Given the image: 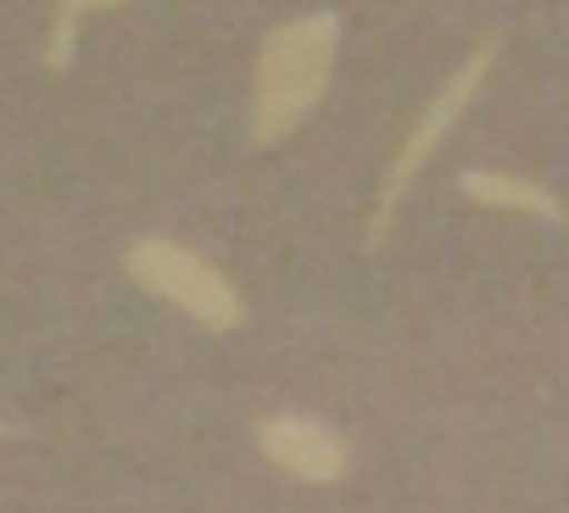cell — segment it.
<instances>
[{"label": "cell", "instance_id": "cell-3", "mask_svg": "<svg viewBox=\"0 0 569 513\" xmlns=\"http://www.w3.org/2000/svg\"><path fill=\"white\" fill-rule=\"evenodd\" d=\"M497 46L502 40H486V46H475L469 51V62L441 84V95L419 112V123L408 129V140L397 145V157H391V168H386V184H380V201H375V218H369V245H380L386 234H391V218H397V201L408 195V184L419 179V168L441 151V140L452 134V123L463 118V107L475 101V90H480V79H486V68L497 62Z\"/></svg>", "mask_w": 569, "mask_h": 513}, {"label": "cell", "instance_id": "cell-1", "mask_svg": "<svg viewBox=\"0 0 569 513\" xmlns=\"http://www.w3.org/2000/svg\"><path fill=\"white\" fill-rule=\"evenodd\" d=\"M336 51H341L336 12L291 18V23H279L257 46V68H251V145H273V140L302 129V118L330 90Z\"/></svg>", "mask_w": 569, "mask_h": 513}, {"label": "cell", "instance_id": "cell-4", "mask_svg": "<svg viewBox=\"0 0 569 513\" xmlns=\"http://www.w3.org/2000/svg\"><path fill=\"white\" fill-rule=\"evenodd\" d=\"M257 446L273 469H284L291 480H341L347 474V441L319 424V419H302V413H273L257 424Z\"/></svg>", "mask_w": 569, "mask_h": 513}, {"label": "cell", "instance_id": "cell-5", "mask_svg": "<svg viewBox=\"0 0 569 513\" xmlns=\"http://www.w3.org/2000/svg\"><path fill=\"white\" fill-rule=\"evenodd\" d=\"M458 190L475 201V207H502V212H536V218H558V201L530 184V179H513V173H491V168H469L458 173Z\"/></svg>", "mask_w": 569, "mask_h": 513}, {"label": "cell", "instance_id": "cell-2", "mask_svg": "<svg viewBox=\"0 0 569 513\" xmlns=\"http://www.w3.org/2000/svg\"><path fill=\"white\" fill-rule=\"evenodd\" d=\"M123 269H129V280H134L140 291L173 302L179 313H190V319H196L201 330H212V335L240 330V319H246L234 285L207 263V256H196V251H184V245H173V240H162V234L134 240V245L123 251Z\"/></svg>", "mask_w": 569, "mask_h": 513}, {"label": "cell", "instance_id": "cell-6", "mask_svg": "<svg viewBox=\"0 0 569 513\" xmlns=\"http://www.w3.org/2000/svg\"><path fill=\"white\" fill-rule=\"evenodd\" d=\"M107 7H129V0H57V18H51V40H46V68L62 73L73 62V46H79V23L90 12H107Z\"/></svg>", "mask_w": 569, "mask_h": 513}]
</instances>
